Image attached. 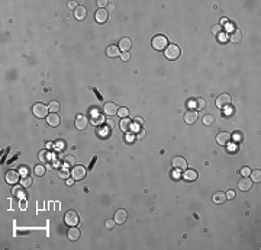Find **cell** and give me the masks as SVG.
Returning a JSON list of instances; mask_svg holds the SVG:
<instances>
[{
  "label": "cell",
  "mask_w": 261,
  "mask_h": 250,
  "mask_svg": "<svg viewBox=\"0 0 261 250\" xmlns=\"http://www.w3.org/2000/svg\"><path fill=\"white\" fill-rule=\"evenodd\" d=\"M184 179L186 180H196L197 179V172L194 169H186V172H184Z\"/></svg>",
  "instance_id": "44dd1931"
},
{
  "label": "cell",
  "mask_w": 261,
  "mask_h": 250,
  "mask_svg": "<svg viewBox=\"0 0 261 250\" xmlns=\"http://www.w3.org/2000/svg\"><path fill=\"white\" fill-rule=\"evenodd\" d=\"M51 147H52V144H51V143H46V149H48V150H50V149H51Z\"/></svg>",
  "instance_id": "816d5d0a"
},
{
  "label": "cell",
  "mask_w": 261,
  "mask_h": 250,
  "mask_svg": "<svg viewBox=\"0 0 261 250\" xmlns=\"http://www.w3.org/2000/svg\"><path fill=\"white\" fill-rule=\"evenodd\" d=\"M135 124H136L138 127H141V125H144V119L138 116V118H135Z\"/></svg>",
  "instance_id": "7bdbcfd3"
},
{
  "label": "cell",
  "mask_w": 261,
  "mask_h": 250,
  "mask_svg": "<svg viewBox=\"0 0 261 250\" xmlns=\"http://www.w3.org/2000/svg\"><path fill=\"white\" fill-rule=\"evenodd\" d=\"M74 16L78 21H84V17L87 16V10H86L84 6H77L76 10H74Z\"/></svg>",
  "instance_id": "e0dca14e"
},
{
  "label": "cell",
  "mask_w": 261,
  "mask_h": 250,
  "mask_svg": "<svg viewBox=\"0 0 261 250\" xmlns=\"http://www.w3.org/2000/svg\"><path fill=\"white\" fill-rule=\"evenodd\" d=\"M202 121H203V124H205V125H212V124L215 122V116H213L212 114H206L205 116H203Z\"/></svg>",
  "instance_id": "83f0119b"
},
{
  "label": "cell",
  "mask_w": 261,
  "mask_h": 250,
  "mask_svg": "<svg viewBox=\"0 0 261 250\" xmlns=\"http://www.w3.org/2000/svg\"><path fill=\"white\" fill-rule=\"evenodd\" d=\"M71 176L74 180H81L86 178V169L84 166H74L71 169Z\"/></svg>",
  "instance_id": "8992f818"
},
{
  "label": "cell",
  "mask_w": 261,
  "mask_h": 250,
  "mask_svg": "<svg viewBox=\"0 0 261 250\" xmlns=\"http://www.w3.org/2000/svg\"><path fill=\"white\" fill-rule=\"evenodd\" d=\"M125 137H126V138H125V140H126V143H132V141L135 140V135H134V134H130V132H128Z\"/></svg>",
  "instance_id": "ab89813d"
},
{
  "label": "cell",
  "mask_w": 261,
  "mask_h": 250,
  "mask_svg": "<svg viewBox=\"0 0 261 250\" xmlns=\"http://www.w3.org/2000/svg\"><path fill=\"white\" fill-rule=\"evenodd\" d=\"M106 54L109 55V57H112V58H115V57H119V47L118 45H110V47H107V50H106Z\"/></svg>",
  "instance_id": "603a6c76"
},
{
  "label": "cell",
  "mask_w": 261,
  "mask_h": 250,
  "mask_svg": "<svg viewBox=\"0 0 261 250\" xmlns=\"http://www.w3.org/2000/svg\"><path fill=\"white\" fill-rule=\"evenodd\" d=\"M128 218V212L125 209H118V211L115 212V221L118 223V224H123Z\"/></svg>",
  "instance_id": "2e32d148"
},
{
  "label": "cell",
  "mask_w": 261,
  "mask_h": 250,
  "mask_svg": "<svg viewBox=\"0 0 261 250\" xmlns=\"http://www.w3.org/2000/svg\"><path fill=\"white\" fill-rule=\"evenodd\" d=\"M88 125V118L86 115H77L76 116V127L78 130H86V127Z\"/></svg>",
  "instance_id": "5bb4252c"
},
{
  "label": "cell",
  "mask_w": 261,
  "mask_h": 250,
  "mask_svg": "<svg viewBox=\"0 0 261 250\" xmlns=\"http://www.w3.org/2000/svg\"><path fill=\"white\" fill-rule=\"evenodd\" d=\"M48 109H50V112H58L59 109H61V105H59V102H57V100H52V102H50V105H48Z\"/></svg>",
  "instance_id": "4316f807"
},
{
  "label": "cell",
  "mask_w": 261,
  "mask_h": 250,
  "mask_svg": "<svg viewBox=\"0 0 261 250\" xmlns=\"http://www.w3.org/2000/svg\"><path fill=\"white\" fill-rule=\"evenodd\" d=\"M196 119H197V112H196V110H189V112L184 115V121L187 124H194Z\"/></svg>",
  "instance_id": "ffe728a7"
},
{
  "label": "cell",
  "mask_w": 261,
  "mask_h": 250,
  "mask_svg": "<svg viewBox=\"0 0 261 250\" xmlns=\"http://www.w3.org/2000/svg\"><path fill=\"white\" fill-rule=\"evenodd\" d=\"M74 185V179H67V186H73Z\"/></svg>",
  "instance_id": "c3c4849f"
},
{
  "label": "cell",
  "mask_w": 261,
  "mask_h": 250,
  "mask_svg": "<svg viewBox=\"0 0 261 250\" xmlns=\"http://www.w3.org/2000/svg\"><path fill=\"white\" fill-rule=\"evenodd\" d=\"M39 160L45 163V161H50V151L48 150H42V151L39 153Z\"/></svg>",
  "instance_id": "f546056e"
},
{
  "label": "cell",
  "mask_w": 261,
  "mask_h": 250,
  "mask_svg": "<svg viewBox=\"0 0 261 250\" xmlns=\"http://www.w3.org/2000/svg\"><path fill=\"white\" fill-rule=\"evenodd\" d=\"M151 44H152V48L157 51H163L168 47V41H167V38H165L164 35H155L152 38Z\"/></svg>",
  "instance_id": "6da1fadb"
},
{
  "label": "cell",
  "mask_w": 261,
  "mask_h": 250,
  "mask_svg": "<svg viewBox=\"0 0 261 250\" xmlns=\"http://www.w3.org/2000/svg\"><path fill=\"white\" fill-rule=\"evenodd\" d=\"M17 172H19L22 176H28V172H29V169H28V166H21Z\"/></svg>",
  "instance_id": "d590c367"
},
{
  "label": "cell",
  "mask_w": 261,
  "mask_h": 250,
  "mask_svg": "<svg viewBox=\"0 0 261 250\" xmlns=\"http://www.w3.org/2000/svg\"><path fill=\"white\" fill-rule=\"evenodd\" d=\"M64 221H65V224L73 227V225H77L78 224V214H77L74 209H70V211L65 212V215H64Z\"/></svg>",
  "instance_id": "3957f363"
},
{
  "label": "cell",
  "mask_w": 261,
  "mask_h": 250,
  "mask_svg": "<svg viewBox=\"0 0 261 250\" xmlns=\"http://www.w3.org/2000/svg\"><path fill=\"white\" fill-rule=\"evenodd\" d=\"M22 185L25 188H29L31 185H32V178L31 176H23V179H22Z\"/></svg>",
  "instance_id": "836d02e7"
},
{
  "label": "cell",
  "mask_w": 261,
  "mask_h": 250,
  "mask_svg": "<svg viewBox=\"0 0 261 250\" xmlns=\"http://www.w3.org/2000/svg\"><path fill=\"white\" fill-rule=\"evenodd\" d=\"M68 6H70V7H77V3H76V2H70Z\"/></svg>",
  "instance_id": "681fc988"
},
{
  "label": "cell",
  "mask_w": 261,
  "mask_h": 250,
  "mask_svg": "<svg viewBox=\"0 0 261 250\" xmlns=\"http://www.w3.org/2000/svg\"><path fill=\"white\" fill-rule=\"evenodd\" d=\"M231 140H232V135L226 131L219 132L218 135H216V141H218V144H221V145H228L231 143Z\"/></svg>",
  "instance_id": "52a82bcc"
},
{
  "label": "cell",
  "mask_w": 261,
  "mask_h": 250,
  "mask_svg": "<svg viewBox=\"0 0 261 250\" xmlns=\"http://www.w3.org/2000/svg\"><path fill=\"white\" fill-rule=\"evenodd\" d=\"M99 7L100 9H103V7H106V6H107V2H105V0H99Z\"/></svg>",
  "instance_id": "ee69618b"
},
{
  "label": "cell",
  "mask_w": 261,
  "mask_h": 250,
  "mask_svg": "<svg viewBox=\"0 0 261 250\" xmlns=\"http://www.w3.org/2000/svg\"><path fill=\"white\" fill-rule=\"evenodd\" d=\"M236 137V140H242V132H236V134H234V138Z\"/></svg>",
  "instance_id": "f6af8a7d"
},
{
  "label": "cell",
  "mask_w": 261,
  "mask_h": 250,
  "mask_svg": "<svg viewBox=\"0 0 261 250\" xmlns=\"http://www.w3.org/2000/svg\"><path fill=\"white\" fill-rule=\"evenodd\" d=\"M130 47H132L130 38H122L119 41V50H122L123 52H128V51L130 50Z\"/></svg>",
  "instance_id": "ac0fdd59"
},
{
  "label": "cell",
  "mask_w": 261,
  "mask_h": 250,
  "mask_svg": "<svg viewBox=\"0 0 261 250\" xmlns=\"http://www.w3.org/2000/svg\"><path fill=\"white\" fill-rule=\"evenodd\" d=\"M251 180H253V182H260L261 180V172L260 170H251Z\"/></svg>",
  "instance_id": "f1b7e54d"
},
{
  "label": "cell",
  "mask_w": 261,
  "mask_h": 250,
  "mask_svg": "<svg viewBox=\"0 0 261 250\" xmlns=\"http://www.w3.org/2000/svg\"><path fill=\"white\" fill-rule=\"evenodd\" d=\"M94 19H96V22H99V23H105V22H107V19H109V12H107L106 9H97L96 13H94Z\"/></svg>",
  "instance_id": "ba28073f"
},
{
  "label": "cell",
  "mask_w": 261,
  "mask_h": 250,
  "mask_svg": "<svg viewBox=\"0 0 261 250\" xmlns=\"http://www.w3.org/2000/svg\"><path fill=\"white\" fill-rule=\"evenodd\" d=\"M231 102H232V99L229 95L222 93V95H219L218 99H216V106H218L219 109H223V108H228V106L231 105Z\"/></svg>",
  "instance_id": "5b68a950"
},
{
  "label": "cell",
  "mask_w": 261,
  "mask_h": 250,
  "mask_svg": "<svg viewBox=\"0 0 261 250\" xmlns=\"http://www.w3.org/2000/svg\"><path fill=\"white\" fill-rule=\"evenodd\" d=\"M196 108H197V109H205V108H206V102H205V99L203 98L197 99V100H196Z\"/></svg>",
  "instance_id": "e575fe53"
},
{
  "label": "cell",
  "mask_w": 261,
  "mask_h": 250,
  "mask_svg": "<svg viewBox=\"0 0 261 250\" xmlns=\"http://www.w3.org/2000/svg\"><path fill=\"white\" fill-rule=\"evenodd\" d=\"M225 195H226V199H232V198H235V192H234V191H228Z\"/></svg>",
  "instance_id": "b9f144b4"
},
{
  "label": "cell",
  "mask_w": 261,
  "mask_h": 250,
  "mask_svg": "<svg viewBox=\"0 0 261 250\" xmlns=\"http://www.w3.org/2000/svg\"><path fill=\"white\" fill-rule=\"evenodd\" d=\"M103 110H105V114L107 116H113V115L118 114V105L115 102H107L105 105V108H103Z\"/></svg>",
  "instance_id": "30bf717a"
},
{
  "label": "cell",
  "mask_w": 261,
  "mask_h": 250,
  "mask_svg": "<svg viewBox=\"0 0 261 250\" xmlns=\"http://www.w3.org/2000/svg\"><path fill=\"white\" fill-rule=\"evenodd\" d=\"M32 112H34L35 116H38V118H45L48 116V106H45L44 103H35L34 108H32Z\"/></svg>",
  "instance_id": "277c9868"
},
{
  "label": "cell",
  "mask_w": 261,
  "mask_h": 250,
  "mask_svg": "<svg viewBox=\"0 0 261 250\" xmlns=\"http://www.w3.org/2000/svg\"><path fill=\"white\" fill-rule=\"evenodd\" d=\"M119 125H121V130L125 131V132H129L130 128H132V122H130L129 118H122V121H121Z\"/></svg>",
  "instance_id": "7402d4cb"
},
{
  "label": "cell",
  "mask_w": 261,
  "mask_h": 250,
  "mask_svg": "<svg viewBox=\"0 0 261 250\" xmlns=\"http://www.w3.org/2000/svg\"><path fill=\"white\" fill-rule=\"evenodd\" d=\"M240 173L242 174V176H249V173H251V169L245 166V167H242V169H241V172H240Z\"/></svg>",
  "instance_id": "74e56055"
},
{
  "label": "cell",
  "mask_w": 261,
  "mask_h": 250,
  "mask_svg": "<svg viewBox=\"0 0 261 250\" xmlns=\"http://www.w3.org/2000/svg\"><path fill=\"white\" fill-rule=\"evenodd\" d=\"M121 58H122L123 61H129L130 54H129V52H123V54H121Z\"/></svg>",
  "instance_id": "60d3db41"
},
{
  "label": "cell",
  "mask_w": 261,
  "mask_h": 250,
  "mask_svg": "<svg viewBox=\"0 0 261 250\" xmlns=\"http://www.w3.org/2000/svg\"><path fill=\"white\" fill-rule=\"evenodd\" d=\"M67 236H68V238H70L71 242H76V240H78V238H80L81 233H80V230L77 228L76 225H73V227H70V230H68Z\"/></svg>",
  "instance_id": "9a60e30c"
},
{
  "label": "cell",
  "mask_w": 261,
  "mask_h": 250,
  "mask_svg": "<svg viewBox=\"0 0 261 250\" xmlns=\"http://www.w3.org/2000/svg\"><path fill=\"white\" fill-rule=\"evenodd\" d=\"M144 135H145V131H144V130H139V132H138V135L136 137H138V138H142Z\"/></svg>",
  "instance_id": "7dc6e473"
},
{
  "label": "cell",
  "mask_w": 261,
  "mask_h": 250,
  "mask_svg": "<svg viewBox=\"0 0 261 250\" xmlns=\"http://www.w3.org/2000/svg\"><path fill=\"white\" fill-rule=\"evenodd\" d=\"M226 21H228V19H225V17H222V19H221V26H222L223 23H226Z\"/></svg>",
  "instance_id": "f907efd6"
},
{
  "label": "cell",
  "mask_w": 261,
  "mask_h": 250,
  "mask_svg": "<svg viewBox=\"0 0 261 250\" xmlns=\"http://www.w3.org/2000/svg\"><path fill=\"white\" fill-rule=\"evenodd\" d=\"M115 9H116L115 7V4H107V12H113Z\"/></svg>",
  "instance_id": "bcb514c9"
},
{
  "label": "cell",
  "mask_w": 261,
  "mask_h": 250,
  "mask_svg": "<svg viewBox=\"0 0 261 250\" xmlns=\"http://www.w3.org/2000/svg\"><path fill=\"white\" fill-rule=\"evenodd\" d=\"M64 164H65V167H74L76 166V157L74 156H67L65 159H64Z\"/></svg>",
  "instance_id": "484cf974"
},
{
  "label": "cell",
  "mask_w": 261,
  "mask_h": 250,
  "mask_svg": "<svg viewBox=\"0 0 261 250\" xmlns=\"http://www.w3.org/2000/svg\"><path fill=\"white\" fill-rule=\"evenodd\" d=\"M35 174L36 176H44L45 174V167L42 164H36L35 166Z\"/></svg>",
  "instance_id": "4dcf8cb0"
},
{
  "label": "cell",
  "mask_w": 261,
  "mask_h": 250,
  "mask_svg": "<svg viewBox=\"0 0 261 250\" xmlns=\"http://www.w3.org/2000/svg\"><path fill=\"white\" fill-rule=\"evenodd\" d=\"M253 180H251V179L248 178V176H244V178L241 179L240 180V183H238V188H240L241 191H249V189H251V186H253Z\"/></svg>",
  "instance_id": "4fadbf2b"
},
{
  "label": "cell",
  "mask_w": 261,
  "mask_h": 250,
  "mask_svg": "<svg viewBox=\"0 0 261 250\" xmlns=\"http://www.w3.org/2000/svg\"><path fill=\"white\" fill-rule=\"evenodd\" d=\"M221 31H222V26H221V25H213V26H212V32H213L215 35H219V34H221Z\"/></svg>",
  "instance_id": "8d00e7d4"
},
{
  "label": "cell",
  "mask_w": 261,
  "mask_h": 250,
  "mask_svg": "<svg viewBox=\"0 0 261 250\" xmlns=\"http://www.w3.org/2000/svg\"><path fill=\"white\" fill-rule=\"evenodd\" d=\"M173 167L177 170H186L187 169V161L184 157H174L173 159Z\"/></svg>",
  "instance_id": "9c48e42d"
},
{
  "label": "cell",
  "mask_w": 261,
  "mask_h": 250,
  "mask_svg": "<svg viewBox=\"0 0 261 250\" xmlns=\"http://www.w3.org/2000/svg\"><path fill=\"white\" fill-rule=\"evenodd\" d=\"M23 185H15L13 186V189H12V194L15 196H17V198H23V196L26 195V192H25V189H23Z\"/></svg>",
  "instance_id": "d6986e66"
},
{
  "label": "cell",
  "mask_w": 261,
  "mask_h": 250,
  "mask_svg": "<svg viewBox=\"0 0 261 250\" xmlns=\"http://www.w3.org/2000/svg\"><path fill=\"white\" fill-rule=\"evenodd\" d=\"M165 58L167 60H177L180 57V48L176 44H168V47L165 48Z\"/></svg>",
  "instance_id": "7a4b0ae2"
},
{
  "label": "cell",
  "mask_w": 261,
  "mask_h": 250,
  "mask_svg": "<svg viewBox=\"0 0 261 250\" xmlns=\"http://www.w3.org/2000/svg\"><path fill=\"white\" fill-rule=\"evenodd\" d=\"M115 223H116V221L115 220H107L105 223V225H106V228H109V230H112L115 227Z\"/></svg>",
  "instance_id": "f35d334b"
},
{
  "label": "cell",
  "mask_w": 261,
  "mask_h": 250,
  "mask_svg": "<svg viewBox=\"0 0 261 250\" xmlns=\"http://www.w3.org/2000/svg\"><path fill=\"white\" fill-rule=\"evenodd\" d=\"M241 38H242V35H241V31H240V29H235L231 35H229V39H231V42H234V44L241 42Z\"/></svg>",
  "instance_id": "cb8c5ba5"
},
{
  "label": "cell",
  "mask_w": 261,
  "mask_h": 250,
  "mask_svg": "<svg viewBox=\"0 0 261 250\" xmlns=\"http://www.w3.org/2000/svg\"><path fill=\"white\" fill-rule=\"evenodd\" d=\"M46 122L50 127H58L59 124H61V118H59L58 114H55V112H51L48 116H46Z\"/></svg>",
  "instance_id": "8fae6325"
},
{
  "label": "cell",
  "mask_w": 261,
  "mask_h": 250,
  "mask_svg": "<svg viewBox=\"0 0 261 250\" xmlns=\"http://www.w3.org/2000/svg\"><path fill=\"white\" fill-rule=\"evenodd\" d=\"M19 180V172L17 170H7L6 172V182L10 185H15Z\"/></svg>",
  "instance_id": "7c38bea8"
},
{
  "label": "cell",
  "mask_w": 261,
  "mask_h": 250,
  "mask_svg": "<svg viewBox=\"0 0 261 250\" xmlns=\"http://www.w3.org/2000/svg\"><path fill=\"white\" fill-rule=\"evenodd\" d=\"M225 201H226V195L223 192H216L213 195V202L215 203H223Z\"/></svg>",
  "instance_id": "d4e9b609"
},
{
  "label": "cell",
  "mask_w": 261,
  "mask_h": 250,
  "mask_svg": "<svg viewBox=\"0 0 261 250\" xmlns=\"http://www.w3.org/2000/svg\"><path fill=\"white\" fill-rule=\"evenodd\" d=\"M58 176H59L61 179H68L70 176H71V172H68L67 169H61V170L58 172Z\"/></svg>",
  "instance_id": "1f68e13d"
},
{
  "label": "cell",
  "mask_w": 261,
  "mask_h": 250,
  "mask_svg": "<svg viewBox=\"0 0 261 250\" xmlns=\"http://www.w3.org/2000/svg\"><path fill=\"white\" fill-rule=\"evenodd\" d=\"M118 114H119L121 118H128V115H129V109H128V108H119Z\"/></svg>",
  "instance_id": "d6a6232c"
}]
</instances>
